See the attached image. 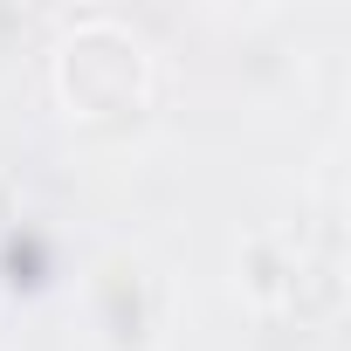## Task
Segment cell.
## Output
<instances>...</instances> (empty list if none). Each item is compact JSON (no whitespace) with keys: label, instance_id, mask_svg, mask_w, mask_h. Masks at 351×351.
<instances>
[{"label":"cell","instance_id":"obj_3","mask_svg":"<svg viewBox=\"0 0 351 351\" xmlns=\"http://www.w3.org/2000/svg\"><path fill=\"white\" fill-rule=\"evenodd\" d=\"M282 310H296V324H337V310H344V269H337V255H303L296 248V269L282 282Z\"/></svg>","mask_w":351,"mask_h":351},{"label":"cell","instance_id":"obj_4","mask_svg":"<svg viewBox=\"0 0 351 351\" xmlns=\"http://www.w3.org/2000/svg\"><path fill=\"white\" fill-rule=\"evenodd\" d=\"M289 269H296V241L262 234V241H248V255H241V289H248L255 303H282Z\"/></svg>","mask_w":351,"mask_h":351},{"label":"cell","instance_id":"obj_1","mask_svg":"<svg viewBox=\"0 0 351 351\" xmlns=\"http://www.w3.org/2000/svg\"><path fill=\"white\" fill-rule=\"evenodd\" d=\"M56 104L90 131H131L152 110V49L117 14H83L56 42Z\"/></svg>","mask_w":351,"mask_h":351},{"label":"cell","instance_id":"obj_2","mask_svg":"<svg viewBox=\"0 0 351 351\" xmlns=\"http://www.w3.org/2000/svg\"><path fill=\"white\" fill-rule=\"evenodd\" d=\"M90 310L110 351H152L158 324H165V282L138 262V255H110L90 276Z\"/></svg>","mask_w":351,"mask_h":351}]
</instances>
